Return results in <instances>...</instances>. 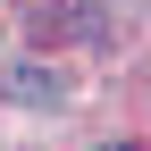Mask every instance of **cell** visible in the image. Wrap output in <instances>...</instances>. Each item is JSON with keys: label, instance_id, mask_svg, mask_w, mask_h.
<instances>
[{"label": "cell", "instance_id": "cell-3", "mask_svg": "<svg viewBox=\"0 0 151 151\" xmlns=\"http://www.w3.org/2000/svg\"><path fill=\"white\" fill-rule=\"evenodd\" d=\"M101 151H134V143H101Z\"/></svg>", "mask_w": 151, "mask_h": 151}, {"label": "cell", "instance_id": "cell-1", "mask_svg": "<svg viewBox=\"0 0 151 151\" xmlns=\"http://www.w3.org/2000/svg\"><path fill=\"white\" fill-rule=\"evenodd\" d=\"M0 84H9V101H25V109H59V101H67V76L34 67V59H17L9 76H0Z\"/></svg>", "mask_w": 151, "mask_h": 151}, {"label": "cell", "instance_id": "cell-2", "mask_svg": "<svg viewBox=\"0 0 151 151\" xmlns=\"http://www.w3.org/2000/svg\"><path fill=\"white\" fill-rule=\"evenodd\" d=\"M25 25H34V34H59L67 9H59V0H25Z\"/></svg>", "mask_w": 151, "mask_h": 151}]
</instances>
